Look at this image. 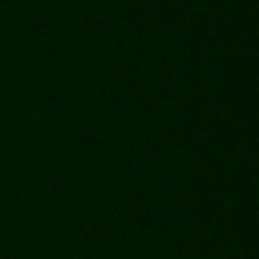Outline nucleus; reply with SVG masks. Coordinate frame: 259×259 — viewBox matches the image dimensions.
<instances>
[]
</instances>
